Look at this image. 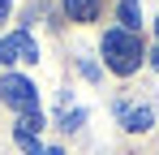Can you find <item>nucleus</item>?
Returning a JSON list of instances; mask_svg holds the SVG:
<instances>
[{"mask_svg": "<svg viewBox=\"0 0 159 155\" xmlns=\"http://www.w3.org/2000/svg\"><path fill=\"white\" fill-rule=\"evenodd\" d=\"M0 60H9V65H17V60H39V48H34V39H30L26 30H13V35H4L0 39Z\"/></svg>", "mask_w": 159, "mask_h": 155, "instance_id": "nucleus-3", "label": "nucleus"}, {"mask_svg": "<svg viewBox=\"0 0 159 155\" xmlns=\"http://www.w3.org/2000/svg\"><path fill=\"white\" fill-rule=\"evenodd\" d=\"M9 9H13V0H0V22L9 17Z\"/></svg>", "mask_w": 159, "mask_h": 155, "instance_id": "nucleus-8", "label": "nucleus"}, {"mask_svg": "<svg viewBox=\"0 0 159 155\" xmlns=\"http://www.w3.org/2000/svg\"><path fill=\"white\" fill-rule=\"evenodd\" d=\"M82 121H86V112H82V108H73V112H65V121H60V129H78Z\"/></svg>", "mask_w": 159, "mask_h": 155, "instance_id": "nucleus-7", "label": "nucleus"}, {"mask_svg": "<svg viewBox=\"0 0 159 155\" xmlns=\"http://www.w3.org/2000/svg\"><path fill=\"white\" fill-rule=\"evenodd\" d=\"M151 65H155V69H159V48H155V52H151Z\"/></svg>", "mask_w": 159, "mask_h": 155, "instance_id": "nucleus-9", "label": "nucleus"}, {"mask_svg": "<svg viewBox=\"0 0 159 155\" xmlns=\"http://www.w3.org/2000/svg\"><path fill=\"white\" fill-rule=\"evenodd\" d=\"M120 30H129V35H138V22H142V4L138 0H120Z\"/></svg>", "mask_w": 159, "mask_h": 155, "instance_id": "nucleus-5", "label": "nucleus"}, {"mask_svg": "<svg viewBox=\"0 0 159 155\" xmlns=\"http://www.w3.org/2000/svg\"><path fill=\"white\" fill-rule=\"evenodd\" d=\"M103 60H107V69L112 73H120V78H129L138 65H142V39L138 35H129V30H107L103 35Z\"/></svg>", "mask_w": 159, "mask_h": 155, "instance_id": "nucleus-1", "label": "nucleus"}, {"mask_svg": "<svg viewBox=\"0 0 159 155\" xmlns=\"http://www.w3.org/2000/svg\"><path fill=\"white\" fill-rule=\"evenodd\" d=\"M155 35H159V17H155Z\"/></svg>", "mask_w": 159, "mask_h": 155, "instance_id": "nucleus-10", "label": "nucleus"}, {"mask_svg": "<svg viewBox=\"0 0 159 155\" xmlns=\"http://www.w3.org/2000/svg\"><path fill=\"white\" fill-rule=\"evenodd\" d=\"M116 116H120V125L125 129H133V134H142V129H151L155 125V108L151 103H116Z\"/></svg>", "mask_w": 159, "mask_h": 155, "instance_id": "nucleus-4", "label": "nucleus"}, {"mask_svg": "<svg viewBox=\"0 0 159 155\" xmlns=\"http://www.w3.org/2000/svg\"><path fill=\"white\" fill-rule=\"evenodd\" d=\"M65 9H69L73 22H90V17L99 13V0H65Z\"/></svg>", "mask_w": 159, "mask_h": 155, "instance_id": "nucleus-6", "label": "nucleus"}, {"mask_svg": "<svg viewBox=\"0 0 159 155\" xmlns=\"http://www.w3.org/2000/svg\"><path fill=\"white\" fill-rule=\"evenodd\" d=\"M0 99L13 103L22 116H26V112H39V91H34V82L22 78V73H4L0 78Z\"/></svg>", "mask_w": 159, "mask_h": 155, "instance_id": "nucleus-2", "label": "nucleus"}]
</instances>
